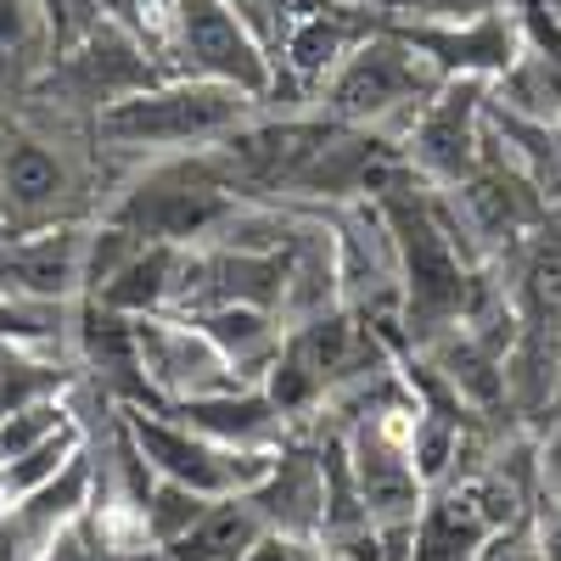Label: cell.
Listing matches in <instances>:
<instances>
[{
    "label": "cell",
    "mask_w": 561,
    "mask_h": 561,
    "mask_svg": "<svg viewBox=\"0 0 561 561\" xmlns=\"http://www.w3.org/2000/svg\"><path fill=\"white\" fill-rule=\"evenodd\" d=\"M96 124L51 107H0V237H28L51 225H90L107 192L96 185Z\"/></svg>",
    "instance_id": "obj_1"
},
{
    "label": "cell",
    "mask_w": 561,
    "mask_h": 561,
    "mask_svg": "<svg viewBox=\"0 0 561 561\" xmlns=\"http://www.w3.org/2000/svg\"><path fill=\"white\" fill-rule=\"evenodd\" d=\"M242 208L237 185H230L225 163L214 147L203 152H169L147 158L135 180H124L118 192L102 203L96 219L129 230L140 242H169V248H203L214 242L225 219Z\"/></svg>",
    "instance_id": "obj_2"
},
{
    "label": "cell",
    "mask_w": 561,
    "mask_h": 561,
    "mask_svg": "<svg viewBox=\"0 0 561 561\" xmlns=\"http://www.w3.org/2000/svg\"><path fill=\"white\" fill-rule=\"evenodd\" d=\"M264 113V102L242 96L214 79H158L147 90L124 96L96 118V140L118 158H169V152H203L219 147L237 129H248Z\"/></svg>",
    "instance_id": "obj_3"
},
{
    "label": "cell",
    "mask_w": 561,
    "mask_h": 561,
    "mask_svg": "<svg viewBox=\"0 0 561 561\" xmlns=\"http://www.w3.org/2000/svg\"><path fill=\"white\" fill-rule=\"evenodd\" d=\"M438 90H444V73L421 57L410 39H399L382 23L377 34H365L343 57V68L332 79H325V90L314 96V113L399 140Z\"/></svg>",
    "instance_id": "obj_4"
},
{
    "label": "cell",
    "mask_w": 561,
    "mask_h": 561,
    "mask_svg": "<svg viewBox=\"0 0 561 561\" xmlns=\"http://www.w3.org/2000/svg\"><path fill=\"white\" fill-rule=\"evenodd\" d=\"M158 79H169L158 51L118 34L113 23H96L51 57V68H45L39 84L28 90V102L51 107L62 118H79V124H96L107 107H118L124 96H135V90H147Z\"/></svg>",
    "instance_id": "obj_5"
},
{
    "label": "cell",
    "mask_w": 561,
    "mask_h": 561,
    "mask_svg": "<svg viewBox=\"0 0 561 561\" xmlns=\"http://www.w3.org/2000/svg\"><path fill=\"white\" fill-rule=\"evenodd\" d=\"M163 68L174 79H214L230 84L242 96L275 102V62L264 51V39L253 34L248 18H237L225 0H169L163 23Z\"/></svg>",
    "instance_id": "obj_6"
},
{
    "label": "cell",
    "mask_w": 561,
    "mask_h": 561,
    "mask_svg": "<svg viewBox=\"0 0 561 561\" xmlns=\"http://www.w3.org/2000/svg\"><path fill=\"white\" fill-rule=\"evenodd\" d=\"M118 427L129 433V444L140 449V460L152 466V478H169L180 489H197L208 500H230V494H248L275 449L248 455V449H225L203 433H192L185 421H174L158 404H113Z\"/></svg>",
    "instance_id": "obj_7"
},
{
    "label": "cell",
    "mask_w": 561,
    "mask_h": 561,
    "mask_svg": "<svg viewBox=\"0 0 561 561\" xmlns=\"http://www.w3.org/2000/svg\"><path fill=\"white\" fill-rule=\"evenodd\" d=\"M399 152H404L410 174L427 180L433 192L466 185L489 152V84L483 79H444V90L399 135Z\"/></svg>",
    "instance_id": "obj_8"
},
{
    "label": "cell",
    "mask_w": 561,
    "mask_h": 561,
    "mask_svg": "<svg viewBox=\"0 0 561 561\" xmlns=\"http://www.w3.org/2000/svg\"><path fill=\"white\" fill-rule=\"evenodd\" d=\"M388 28L399 39H410L444 79H483V84H494L528 51L523 18H517L511 0H500L494 12L466 18V23H388Z\"/></svg>",
    "instance_id": "obj_9"
},
{
    "label": "cell",
    "mask_w": 561,
    "mask_h": 561,
    "mask_svg": "<svg viewBox=\"0 0 561 561\" xmlns=\"http://www.w3.org/2000/svg\"><path fill=\"white\" fill-rule=\"evenodd\" d=\"M135 343H140V370H147L152 404L197 399V393L242 382L237 370L225 365V354L185 314H140L135 320Z\"/></svg>",
    "instance_id": "obj_10"
},
{
    "label": "cell",
    "mask_w": 561,
    "mask_h": 561,
    "mask_svg": "<svg viewBox=\"0 0 561 561\" xmlns=\"http://www.w3.org/2000/svg\"><path fill=\"white\" fill-rule=\"evenodd\" d=\"M253 511L270 534L320 539L325 534V444L293 433L264 466V478L248 489Z\"/></svg>",
    "instance_id": "obj_11"
},
{
    "label": "cell",
    "mask_w": 561,
    "mask_h": 561,
    "mask_svg": "<svg viewBox=\"0 0 561 561\" xmlns=\"http://www.w3.org/2000/svg\"><path fill=\"white\" fill-rule=\"evenodd\" d=\"M90 225H51L28 237H0V293L28 304H79Z\"/></svg>",
    "instance_id": "obj_12"
},
{
    "label": "cell",
    "mask_w": 561,
    "mask_h": 561,
    "mask_svg": "<svg viewBox=\"0 0 561 561\" xmlns=\"http://www.w3.org/2000/svg\"><path fill=\"white\" fill-rule=\"evenodd\" d=\"M169 410L174 421H185L192 433L225 444V449H248V455H264V449H280L293 438L287 415L270 404V393L259 382H237V388H214V393H197V399H174V404H158Z\"/></svg>",
    "instance_id": "obj_13"
},
{
    "label": "cell",
    "mask_w": 561,
    "mask_h": 561,
    "mask_svg": "<svg viewBox=\"0 0 561 561\" xmlns=\"http://www.w3.org/2000/svg\"><path fill=\"white\" fill-rule=\"evenodd\" d=\"M180 270H185V248H169V242H135L118 270L102 280L96 293H84L90 304L102 309H118L129 320L140 314H169L174 309V293H180Z\"/></svg>",
    "instance_id": "obj_14"
},
{
    "label": "cell",
    "mask_w": 561,
    "mask_h": 561,
    "mask_svg": "<svg viewBox=\"0 0 561 561\" xmlns=\"http://www.w3.org/2000/svg\"><path fill=\"white\" fill-rule=\"evenodd\" d=\"M62 39L39 0H0V107L28 102L39 73L51 68Z\"/></svg>",
    "instance_id": "obj_15"
},
{
    "label": "cell",
    "mask_w": 561,
    "mask_h": 561,
    "mask_svg": "<svg viewBox=\"0 0 561 561\" xmlns=\"http://www.w3.org/2000/svg\"><path fill=\"white\" fill-rule=\"evenodd\" d=\"M197 332L225 354V365L237 370L242 382H264V370L275 365L280 343H287V320L275 309H248V304H225V309H203L185 314Z\"/></svg>",
    "instance_id": "obj_16"
},
{
    "label": "cell",
    "mask_w": 561,
    "mask_h": 561,
    "mask_svg": "<svg viewBox=\"0 0 561 561\" xmlns=\"http://www.w3.org/2000/svg\"><path fill=\"white\" fill-rule=\"evenodd\" d=\"M264 534L270 528H264V517L253 511V500L248 494H230V500H214L180 539H169L158 550V561H248Z\"/></svg>",
    "instance_id": "obj_17"
},
{
    "label": "cell",
    "mask_w": 561,
    "mask_h": 561,
    "mask_svg": "<svg viewBox=\"0 0 561 561\" xmlns=\"http://www.w3.org/2000/svg\"><path fill=\"white\" fill-rule=\"evenodd\" d=\"M84 382V370L62 354H45L34 343H0V415L45 404V399H68Z\"/></svg>",
    "instance_id": "obj_18"
},
{
    "label": "cell",
    "mask_w": 561,
    "mask_h": 561,
    "mask_svg": "<svg viewBox=\"0 0 561 561\" xmlns=\"http://www.w3.org/2000/svg\"><path fill=\"white\" fill-rule=\"evenodd\" d=\"M84 449H90V433H84V415H79V421H68L62 433H51L45 444H34L28 455L0 460V505H18V500H28L34 489L57 483Z\"/></svg>",
    "instance_id": "obj_19"
},
{
    "label": "cell",
    "mask_w": 561,
    "mask_h": 561,
    "mask_svg": "<svg viewBox=\"0 0 561 561\" xmlns=\"http://www.w3.org/2000/svg\"><path fill=\"white\" fill-rule=\"evenodd\" d=\"M208 505H214L208 494H197V489H180V483L158 478V483L147 489V500H140V534L152 539V550H163L169 539H180L185 528H192Z\"/></svg>",
    "instance_id": "obj_20"
},
{
    "label": "cell",
    "mask_w": 561,
    "mask_h": 561,
    "mask_svg": "<svg viewBox=\"0 0 561 561\" xmlns=\"http://www.w3.org/2000/svg\"><path fill=\"white\" fill-rule=\"evenodd\" d=\"M68 421H79L68 399H45V404H28V410L0 415V460H18V455H28L34 444H45L51 433H62Z\"/></svg>",
    "instance_id": "obj_21"
},
{
    "label": "cell",
    "mask_w": 561,
    "mask_h": 561,
    "mask_svg": "<svg viewBox=\"0 0 561 561\" xmlns=\"http://www.w3.org/2000/svg\"><path fill=\"white\" fill-rule=\"evenodd\" d=\"M96 23H113L118 34L140 39L147 51L163 62V23H169V0H96Z\"/></svg>",
    "instance_id": "obj_22"
},
{
    "label": "cell",
    "mask_w": 561,
    "mask_h": 561,
    "mask_svg": "<svg viewBox=\"0 0 561 561\" xmlns=\"http://www.w3.org/2000/svg\"><path fill=\"white\" fill-rule=\"evenodd\" d=\"M359 7H370L382 23H466L494 12L500 0H359Z\"/></svg>",
    "instance_id": "obj_23"
},
{
    "label": "cell",
    "mask_w": 561,
    "mask_h": 561,
    "mask_svg": "<svg viewBox=\"0 0 561 561\" xmlns=\"http://www.w3.org/2000/svg\"><path fill=\"white\" fill-rule=\"evenodd\" d=\"M96 556H102V534H96V523H90V511H84V517L51 550H45L39 561H96Z\"/></svg>",
    "instance_id": "obj_24"
},
{
    "label": "cell",
    "mask_w": 561,
    "mask_h": 561,
    "mask_svg": "<svg viewBox=\"0 0 561 561\" xmlns=\"http://www.w3.org/2000/svg\"><path fill=\"white\" fill-rule=\"evenodd\" d=\"M225 7L237 12V18H248V23H253V34H259V12H264V0H225Z\"/></svg>",
    "instance_id": "obj_25"
},
{
    "label": "cell",
    "mask_w": 561,
    "mask_h": 561,
    "mask_svg": "<svg viewBox=\"0 0 561 561\" xmlns=\"http://www.w3.org/2000/svg\"><path fill=\"white\" fill-rule=\"evenodd\" d=\"M539 7H545V18H550V23L561 28V0H539Z\"/></svg>",
    "instance_id": "obj_26"
}]
</instances>
